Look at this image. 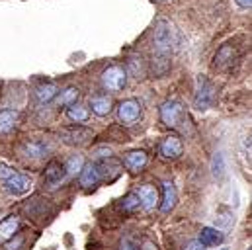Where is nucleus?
I'll return each mask as SVG.
<instances>
[{
    "instance_id": "a878e982",
    "label": "nucleus",
    "mask_w": 252,
    "mask_h": 250,
    "mask_svg": "<svg viewBox=\"0 0 252 250\" xmlns=\"http://www.w3.org/2000/svg\"><path fill=\"white\" fill-rule=\"evenodd\" d=\"M84 166V160H82V156L80 155H74V156H70L66 162H64V168H66V174H70V176H76L78 172H80V168Z\"/></svg>"
},
{
    "instance_id": "6e6552de",
    "label": "nucleus",
    "mask_w": 252,
    "mask_h": 250,
    "mask_svg": "<svg viewBox=\"0 0 252 250\" xmlns=\"http://www.w3.org/2000/svg\"><path fill=\"white\" fill-rule=\"evenodd\" d=\"M66 168H64L63 162L59 160H51L47 166H45V184L49 188H59L66 178Z\"/></svg>"
},
{
    "instance_id": "b1692460",
    "label": "nucleus",
    "mask_w": 252,
    "mask_h": 250,
    "mask_svg": "<svg viewBox=\"0 0 252 250\" xmlns=\"http://www.w3.org/2000/svg\"><path fill=\"white\" fill-rule=\"evenodd\" d=\"M59 98H57V102H59V106H63V108H66V106H70V104H74L76 100H78V96H80V92H78V88H66V90H63L61 94H57Z\"/></svg>"
},
{
    "instance_id": "c756f323",
    "label": "nucleus",
    "mask_w": 252,
    "mask_h": 250,
    "mask_svg": "<svg viewBox=\"0 0 252 250\" xmlns=\"http://www.w3.org/2000/svg\"><path fill=\"white\" fill-rule=\"evenodd\" d=\"M120 250H137V249H135V247H133L131 243H124V245L120 247Z\"/></svg>"
},
{
    "instance_id": "0eeeda50",
    "label": "nucleus",
    "mask_w": 252,
    "mask_h": 250,
    "mask_svg": "<svg viewBox=\"0 0 252 250\" xmlns=\"http://www.w3.org/2000/svg\"><path fill=\"white\" fill-rule=\"evenodd\" d=\"M182 153H184V145H182V139L176 135H168L166 139H162V143L158 147V155L166 160H174Z\"/></svg>"
},
{
    "instance_id": "1a4fd4ad",
    "label": "nucleus",
    "mask_w": 252,
    "mask_h": 250,
    "mask_svg": "<svg viewBox=\"0 0 252 250\" xmlns=\"http://www.w3.org/2000/svg\"><path fill=\"white\" fill-rule=\"evenodd\" d=\"M61 137L66 145H84L90 137H92V131L88 127H82V125H74V127H66L61 131Z\"/></svg>"
},
{
    "instance_id": "f3484780",
    "label": "nucleus",
    "mask_w": 252,
    "mask_h": 250,
    "mask_svg": "<svg viewBox=\"0 0 252 250\" xmlns=\"http://www.w3.org/2000/svg\"><path fill=\"white\" fill-rule=\"evenodd\" d=\"M90 108H92V112L96 116L104 118V116H108L114 110V100L108 94H98V96H92L90 98Z\"/></svg>"
},
{
    "instance_id": "4be33fe9",
    "label": "nucleus",
    "mask_w": 252,
    "mask_h": 250,
    "mask_svg": "<svg viewBox=\"0 0 252 250\" xmlns=\"http://www.w3.org/2000/svg\"><path fill=\"white\" fill-rule=\"evenodd\" d=\"M66 118L70 120V122H74V124H84L88 118H90V112L84 108V106H80V104H70V106H66Z\"/></svg>"
},
{
    "instance_id": "9b49d317",
    "label": "nucleus",
    "mask_w": 252,
    "mask_h": 250,
    "mask_svg": "<svg viewBox=\"0 0 252 250\" xmlns=\"http://www.w3.org/2000/svg\"><path fill=\"white\" fill-rule=\"evenodd\" d=\"M96 166H98V172H100V180L114 182L122 174V164L116 162L112 156H104V160H98Z\"/></svg>"
},
{
    "instance_id": "f257e3e1",
    "label": "nucleus",
    "mask_w": 252,
    "mask_h": 250,
    "mask_svg": "<svg viewBox=\"0 0 252 250\" xmlns=\"http://www.w3.org/2000/svg\"><path fill=\"white\" fill-rule=\"evenodd\" d=\"M170 53H172L170 24L158 20L155 24V33H153V61H151L153 74L157 78H162L170 72Z\"/></svg>"
},
{
    "instance_id": "ddd939ff",
    "label": "nucleus",
    "mask_w": 252,
    "mask_h": 250,
    "mask_svg": "<svg viewBox=\"0 0 252 250\" xmlns=\"http://www.w3.org/2000/svg\"><path fill=\"white\" fill-rule=\"evenodd\" d=\"M78 182H80L82 188H94L102 182L96 162H88V164H84V166L80 168V172H78Z\"/></svg>"
},
{
    "instance_id": "c85d7f7f",
    "label": "nucleus",
    "mask_w": 252,
    "mask_h": 250,
    "mask_svg": "<svg viewBox=\"0 0 252 250\" xmlns=\"http://www.w3.org/2000/svg\"><path fill=\"white\" fill-rule=\"evenodd\" d=\"M237 4H239L241 8H251L252 0H237Z\"/></svg>"
},
{
    "instance_id": "dca6fc26",
    "label": "nucleus",
    "mask_w": 252,
    "mask_h": 250,
    "mask_svg": "<svg viewBox=\"0 0 252 250\" xmlns=\"http://www.w3.org/2000/svg\"><path fill=\"white\" fill-rule=\"evenodd\" d=\"M199 241H201V245H203L205 249H209V247H219V245H223L225 235H223V231L217 229V227H203V229L199 231Z\"/></svg>"
},
{
    "instance_id": "9d476101",
    "label": "nucleus",
    "mask_w": 252,
    "mask_h": 250,
    "mask_svg": "<svg viewBox=\"0 0 252 250\" xmlns=\"http://www.w3.org/2000/svg\"><path fill=\"white\" fill-rule=\"evenodd\" d=\"M137 197L141 201V207L145 211H153L155 207H158V191L153 184H143L137 188Z\"/></svg>"
},
{
    "instance_id": "7c9ffc66",
    "label": "nucleus",
    "mask_w": 252,
    "mask_h": 250,
    "mask_svg": "<svg viewBox=\"0 0 252 250\" xmlns=\"http://www.w3.org/2000/svg\"><path fill=\"white\" fill-rule=\"evenodd\" d=\"M221 250H229V249H221Z\"/></svg>"
},
{
    "instance_id": "20e7f679",
    "label": "nucleus",
    "mask_w": 252,
    "mask_h": 250,
    "mask_svg": "<svg viewBox=\"0 0 252 250\" xmlns=\"http://www.w3.org/2000/svg\"><path fill=\"white\" fill-rule=\"evenodd\" d=\"M127 84V72L124 66L120 64H112L102 72V86L108 92H122Z\"/></svg>"
},
{
    "instance_id": "4468645a",
    "label": "nucleus",
    "mask_w": 252,
    "mask_h": 250,
    "mask_svg": "<svg viewBox=\"0 0 252 250\" xmlns=\"http://www.w3.org/2000/svg\"><path fill=\"white\" fill-rule=\"evenodd\" d=\"M233 62H235V47L233 45H223L217 53H215V57H213V66L217 68V70H229L231 66H233Z\"/></svg>"
},
{
    "instance_id": "a211bd4d",
    "label": "nucleus",
    "mask_w": 252,
    "mask_h": 250,
    "mask_svg": "<svg viewBox=\"0 0 252 250\" xmlns=\"http://www.w3.org/2000/svg\"><path fill=\"white\" fill-rule=\"evenodd\" d=\"M49 151H51V147L47 143H43V141H28L22 147V153L28 158H43V156H47Z\"/></svg>"
},
{
    "instance_id": "412c9836",
    "label": "nucleus",
    "mask_w": 252,
    "mask_h": 250,
    "mask_svg": "<svg viewBox=\"0 0 252 250\" xmlns=\"http://www.w3.org/2000/svg\"><path fill=\"white\" fill-rule=\"evenodd\" d=\"M18 124V112L16 110H2L0 112V135H8Z\"/></svg>"
},
{
    "instance_id": "5701e85b",
    "label": "nucleus",
    "mask_w": 252,
    "mask_h": 250,
    "mask_svg": "<svg viewBox=\"0 0 252 250\" xmlns=\"http://www.w3.org/2000/svg\"><path fill=\"white\" fill-rule=\"evenodd\" d=\"M211 170H213V176H215L217 180H221V178L225 176V172H227V162H225V155H223L221 151L213 155V160H211Z\"/></svg>"
},
{
    "instance_id": "39448f33",
    "label": "nucleus",
    "mask_w": 252,
    "mask_h": 250,
    "mask_svg": "<svg viewBox=\"0 0 252 250\" xmlns=\"http://www.w3.org/2000/svg\"><path fill=\"white\" fill-rule=\"evenodd\" d=\"M118 118L124 125H133L141 118V102L135 98L124 100L118 108Z\"/></svg>"
},
{
    "instance_id": "6ab92c4d",
    "label": "nucleus",
    "mask_w": 252,
    "mask_h": 250,
    "mask_svg": "<svg viewBox=\"0 0 252 250\" xmlns=\"http://www.w3.org/2000/svg\"><path fill=\"white\" fill-rule=\"evenodd\" d=\"M18 229H20V219L16 215H10V217L2 219L0 221V243H6L10 239H14Z\"/></svg>"
},
{
    "instance_id": "423d86ee",
    "label": "nucleus",
    "mask_w": 252,
    "mask_h": 250,
    "mask_svg": "<svg viewBox=\"0 0 252 250\" xmlns=\"http://www.w3.org/2000/svg\"><path fill=\"white\" fill-rule=\"evenodd\" d=\"M2 184H4V189H6L8 193H12V195H24V193H28V191L32 189V178H30L28 174L16 172V174H12L8 180H4Z\"/></svg>"
},
{
    "instance_id": "f03ea898",
    "label": "nucleus",
    "mask_w": 252,
    "mask_h": 250,
    "mask_svg": "<svg viewBox=\"0 0 252 250\" xmlns=\"http://www.w3.org/2000/svg\"><path fill=\"white\" fill-rule=\"evenodd\" d=\"M215 96H217V88H215V84H213L207 76L199 74L197 80H195L193 108H195L197 112H207V110L215 104Z\"/></svg>"
},
{
    "instance_id": "aec40b11",
    "label": "nucleus",
    "mask_w": 252,
    "mask_h": 250,
    "mask_svg": "<svg viewBox=\"0 0 252 250\" xmlns=\"http://www.w3.org/2000/svg\"><path fill=\"white\" fill-rule=\"evenodd\" d=\"M59 94V86L55 82H43L35 88V98L39 104H49L51 100H55Z\"/></svg>"
},
{
    "instance_id": "f8f14e48",
    "label": "nucleus",
    "mask_w": 252,
    "mask_h": 250,
    "mask_svg": "<svg viewBox=\"0 0 252 250\" xmlns=\"http://www.w3.org/2000/svg\"><path fill=\"white\" fill-rule=\"evenodd\" d=\"M176 201H178V193H176V188L172 182H162V197H158V207L162 213H170L174 207H176Z\"/></svg>"
},
{
    "instance_id": "7ed1b4c3",
    "label": "nucleus",
    "mask_w": 252,
    "mask_h": 250,
    "mask_svg": "<svg viewBox=\"0 0 252 250\" xmlns=\"http://www.w3.org/2000/svg\"><path fill=\"white\" fill-rule=\"evenodd\" d=\"M160 122L170 127V129H180L184 122H188V116H186V110H184V104L176 98H170L166 102L160 104Z\"/></svg>"
},
{
    "instance_id": "2eb2a0df",
    "label": "nucleus",
    "mask_w": 252,
    "mask_h": 250,
    "mask_svg": "<svg viewBox=\"0 0 252 250\" xmlns=\"http://www.w3.org/2000/svg\"><path fill=\"white\" fill-rule=\"evenodd\" d=\"M147 162H149V156H147L145 151H131V153H127L126 156H124L126 168L129 172H135V174L141 172L147 166Z\"/></svg>"
},
{
    "instance_id": "393cba45",
    "label": "nucleus",
    "mask_w": 252,
    "mask_h": 250,
    "mask_svg": "<svg viewBox=\"0 0 252 250\" xmlns=\"http://www.w3.org/2000/svg\"><path fill=\"white\" fill-rule=\"evenodd\" d=\"M139 207H141V201H139L137 193H129V195H126V197L120 201V209H122L124 213H135Z\"/></svg>"
},
{
    "instance_id": "cd10ccee",
    "label": "nucleus",
    "mask_w": 252,
    "mask_h": 250,
    "mask_svg": "<svg viewBox=\"0 0 252 250\" xmlns=\"http://www.w3.org/2000/svg\"><path fill=\"white\" fill-rule=\"evenodd\" d=\"M184 250H205V247L201 245V241H199V239H195V241H189Z\"/></svg>"
},
{
    "instance_id": "bb28decb",
    "label": "nucleus",
    "mask_w": 252,
    "mask_h": 250,
    "mask_svg": "<svg viewBox=\"0 0 252 250\" xmlns=\"http://www.w3.org/2000/svg\"><path fill=\"white\" fill-rule=\"evenodd\" d=\"M12 174H16V170H14L10 164H6V162H0V182L8 180Z\"/></svg>"
}]
</instances>
